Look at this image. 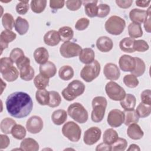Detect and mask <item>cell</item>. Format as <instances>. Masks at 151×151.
<instances>
[{"label": "cell", "mask_w": 151, "mask_h": 151, "mask_svg": "<svg viewBox=\"0 0 151 151\" xmlns=\"http://www.w3.org/2000/svg\"><path fill=\"white\" fill-rule=\"evenodd\" d=\"M90 21L87 18H81L78 19L76 24L75 28L78 31H83L86 29L89 25Z\"/></svg>", "instance_id": "obj_52"}, {"label": "cell", "mask_w": 151, "mask_h": 151, "mask_svg": "<svg viewBox=\"0 0 151 151\" xmlns=\"http://www.w3.org/2000/svg\"><path fill=\"white\" fill-rule=\"evenodd\" d=\"M120 104L124 110H134L136 103V99L134 95L132 94H126L125 97L120 101Z\"/></svg>", "instance_id": "obj_24"}, {"label": "cell", "mask_w": 151, "mask_h": 151, "mask_svg": "<svg viewBox=\"0 0 151 151\" xmlns=\"http://www.w3.org/2000/svg\"><path fill=\"white\" fill-rule=\"evenodd\" d=\"M103 74L106 78L110 80H117L119 78L120 72L116 64L109 63H107L103 68Z\"/></svg>", "instance_id": "obj_14"}, {"label": "cell", "mask_w": 151, "mask_h": 151, "mask_svg": "<svg viewBox=\"0 0 151 151\" xmlns=\"http://www.w3.org/2000/svg\"><path fill=\"white\" fill-rule=\"evenodd\" d=\"M20 149L21 150L25 151H37L39 150V145L32 138H25L21 142Z\"/></svg>", "instance_id": "obj_25"}, {"label": "cell", "mask_w": 151, "mask_h": 151, "mask_svg": "<svg viewBox=\"0 0 151 151\" xmlns=\"http://www.w3.org/2000/svg\"><path fill=\"white\" fill-rule=\"evenodd\" d=\"M15 29L21 35L27 33L29 29V23L28 21L21 17H18L15 22Z\"/></svg>", "instance_id": "obj_27"}, {"label": "cell", "mask_w": 151, "mask_h": 151, "mask_svg": "<svg viewBox=\"0 0 151 151\" xmlns=\"http://www.w3.org/2000/svg\"><path fill=\"white\" fill-rule=\"evenodd\" d=\"M0 139H1V145H0L1 149H6L9 146L10 143V140L8 136L5 134H1Z\"/></svg>", "instance_id": "obj_58"}, {"label": "cell", "mask_w": 151, "mask_h": 151, "mask_svg": "<svg viewBox=\"0 0 151 151\" xmlns=\"http://www.w3.org/2000/svg\"><path fill=\"white\" fill-rule=\"evenodd\" d=\"M39 70L42 75L48 78H50L55 75L57 68L52 62L48 61L46 63L40 65Z\"/></svg>", "instance_id": "obj_17"}, {"label": "cell", "mask_w": 151, "mask_h": 151, "mask_svg": "<svg viewBox=\"0 0 151 151\" xmlns=\"http://www.w3.org/2000/svg\"><path fill=\"white\" fill-rule=\"evenodd\" d=\"M126 22L122 18L117 16H111L105 22L104 28L106 31L114 35H119L124 31Z\"/></svg>", "instance_id": "obj_4"}, {"label": "cell", "mask_w": 151, "mask_h": 151, "mask_svg": "<svg viewBox=\"0 0 151 151\" xmlns=\"http://www.w3.org/2000/svg\"><path fill=\"white\" fill-rule=\"evenodd\" d=\"M73 68L68 65L62 66L58 71V76L60 78L64 81H67L71 79L74 76Z\"/></svg>", "instance_id": "obj_32"}, {"label": "cell", "mask_w": 151, "mask_h": 151, "mask_svg": "<svg viewBox=\"0 0 151 151\" xmlns=\"http://www.w3.org/2000/svg\"><path fill=\"white\" fill-rule=\"evenodd\" d=\"M101 129L97 127H91L84 133L83 141L87 145H93L97 142L101 137Z\"/></svg>", "instance_id": "obj_11"}, {"label": "cell", "mask_w": 151, "mask_h": 151, "mask_svg": "<svg viewBox=\"0 0 151 151\" xmlns=\"http://www.w3.org/2000/svg\"><path fill=\"white\" fill-rule=\"evenodd\" d=\"M34 84L38 90L44 89L49 84V78L40 73L35 77L34 79Z\"/></svg>", "instance_id": "obj_39"}, {"label": "cell", "mask_w": 151, "mask_h": 151, "mask_svg": "<svg viewBox=\"0 0 151 151\" xmlns=\"http://www.w3.org/2000/svg\"><path fill=\"white\" fill-rule=\"evenodd\" d=\"M97 15L99 18H104L108 15L110 11V7L106 4H100L97 6Z\"/></svg>", "instance_id": "obj_51"}, {"label": "cell", "mask_w": 151, "mask_h": 151, "mask_svg": "<svg viewBox=\"0 0 151 151\" xmlns=\"http://www.w3.org/2000/svg\"><path fill=\"white\" fill-rule=\"evenodd\" d=\"M1 74L5 80L8 82H12L15 81L18 78L19 72L17 68L13 65L5 73Z\"/></svg>", "instance_id": "obj_36"}, {"label": "cell", "mask_w": 151, "mask_h": 151, "mask_svg": "<svg viewBox=\"0 0 151 151\" xmlns=\"http://www.w3.org/2000/svg\"><path fill=\"white\" fill-rule=\"evenodd\" d=\"M150 1H136V5L139 7L145 8L149 5Z\"/></svg>", "instance_id": "obj_60"}, {"label": "cell", "mask_w": 151, "mask_h": 151, "mask_svg": "<svg viewBox=\"0 0 151 151\" xmlns=\"http://www.w3.org/2000/svg\"><path fill=\"white\" fill-rule=\"evenodd\" d=\"M65 1L62 0H51L50 1V6L53 9H58L63 8L64 6Z\"/></svg>", "instance_id": "obj_55"}, {"label": "cell", "mask_w": 151, "mask_h": 151, "mask_svg": "<svg viewBox=\"0 0 151 151\" xmlns=\"http://www.w3.org/2000/svg\"><path fill=\"white\" fill-rule=\"evenodd\" d=\"M84 3V11L86 14L90 18L97 17V1H82Z\"/></svg>", "instance_id": "obj_26"}, {"label": "cell", "mask_w": 151, "mask_h": 151, "mask_svg": "<svg viewBox=\"0 0 151 151\" xmlns=\"http://www.w3.org/2000/svg\"><path fill=\"white\" fill-rule=\"evenodd\" d=\"M24 56H25L24 51L19 48H15L12 49L9 54V58L12 62L15 63Z\"/></svg>", "instance_id": "obj_50"}, {"label": "cell", "mask_w": 151, "mask_h": 151, "mask_svg": "<svg viewBox=\"0 0 151 151\" xmlns=\"http://www.w3.org/2000/svg\"><path fill=\"white\" fill-rule=\"evenodd\" d=\"M96 151L99 150H111V146L110 145L106 144L104 142L98 145L96 148Z\"/></svg>", "instance_id": "obj_59"}, {"label": "cell", "mask_w": 151, "mask_h": 151, "mask_svg": "<svg viewBox=\"0 0 151 151\" xmlns=\"http://www.w3.org/2000/svg\"><path fill=\"white\" fill-rule=\"evenodd\" d=\"M29 8V1H20L16 5V11L20 15H25Z\"/></svg>", "instance_id": "obj_47"}, {"label": "cell", "mask_w": 151, "mask_h": 151, "mask_svg": "<svg viewBox=\"0 0 151 151\" xmlns=\"http://www.w3.org/2000/svg\"><path fill=\"white\" fill-rule=\"evenodd\" d=\"M119 65L122 71L124 72H132L134 69L136 65L134 57L124 54L120 57Z\"/></svg>", "instance_id": "obj_13"}, {"label": "cell", "mask_w": 151, "mask_h": 151, "mask_svg": "<svg viewBox=\"0 0 151 151\" xmlns=\"http://www.w3.org/2000/svg\"><path fill=\"white\" fill-rule=\"evenodd\" d=\"M127 134L128 136L133 140H139L142 139L144 135L143 131L137 123L129 125V127L127 130Z\"/></svg>", "instance_id": "obj_20"}, {"label": "cell", "mask_w": 151, "mask_h": 151, "mask_svg": "<svg viewBox=\"0 0 151 151\" xmlns=\"http://www.w3.org/2000/svg\"><path fill=\"white\" fill-rule=\"evenodd\" d=\"M147 16V11L145 10L134 8L129 12L130 19L133 22L141 24L144 22Z\"/></svg>", "instance_id": "obj_18"}, {"label": "cell", "mask_w": 151, "mask_h": 151, "mask_svg": "<svg viewBox=\"0 0 151 151\" xmlns=\"http://www.w3.org/2000/svg\"><path fill=\"white\" fill-rule=\"evenodd\" d=\"M134 41V39L130 37H125L123 38L119 42V47L120 50L122 51L127 53L134 52L133 48Z\"/></svg>", "instance_id": "obj_29"}, {"label": "cell", "mask_w": 151, "mask_h": 151, "mask_svg": "<svg viewBox=\"0 0 151 151\" xmlns=\"http://www.w3.org/2000/svg\"><path fill=\"white\" fill-rule=\"evenodd\" d=\"M151 91L149 89L143 90L140 94V99L142 103L147 105H151V98H150Z\"/></svg>", "instance_id": "obj_54"}, {"label": "cell", "mask_w": 151, "mask_h": 151, "mask_svg": "<svg viewBox=\"0 0 151 151\" xmlns=\"http://www.w3.org/2000/svg\"><path fill=\"white\" fill-rule=\"evenodd\" d=\"M35 99L42 106L48 105L50 99V94L45 88L40 89L36 91Z\"/></svg>", "instance_id": "obj_31"}, {"label": "cell", "mask_w": 151, "mask_h": 151, "mask_svg": "<svg viewBox=\"0 0 151 151\" xmlns=\"http://www.w3.org/2000/svg\"><path fill=\"white\" fill-rule=\"evenodd\" d=\"M147 11V16L144 21V28L147 32H150L151 27H150V7L149 6Z\"/></svg>", "instance_id": "obj_56"}, {"label": "cell", "mask_w": 151, "mask_h": 151, "mask_svg": "<svg viewBox=\"0 0 151 151\" xmlns=\"http://www.w3.org/2000/svg\"><path fill=\"white\" fill-rule=\"evenodd\" d=\"M95 53L91 48H85L81 50L79 54V60L83 64H88L94 60Z\"/></svg>", "instance_id": "obj_23"}, {"label": "cell", "mask_w": 151, "mask_h": 151, "mask_svg": "<svg viewBox=\"0 0 151 151\" xmlns=\"http://www.w3.org/2000/svg\"><path fill=\"white\" fill-rule=\"evenodd\" d=\"M47 5V1L45 0H33L31 1L30 6L31 10L37 14L42 12Z\"/></svg>", "instance_id": "obj_41"}, {"label": "cell", "mask_w": 151, "mask_h": 151, "mask_svg": "<svg viewBox=\"0 0 151 151\" xmlns=\"http://www.w3.org/2000/svg\"><path fill=\"white\" fill-rule=\"evenodd\" d=\"M136 112L139 117L145 118L149 116L151 113V106L140 103L137 106Z\"/></svg>", "instance_id": "obj_43"}, {"label": "cell", "mask_w": 151, "mask_h": 151, "mask_svg": "<svg viewBox=\"0 0 151 151\" xmlns=\"http://www.w3.org/2000/svg\"><path fill=\"white\" fill-rule=\"evenodd\" d=\"M50 99L48 106L50 107H58L61 102V97L60 94L55 91H50Z\"/></svg>", "instance_id": "obj_44"}, {"label": "cell", "mask_w": 151, "mask_h": 151, "mask_svg": "<svg viewBox=\"0 0 151 151\" xmlns=\"http://www.w3.org/2000/svg\"><path fill=\"white\" fill-rule=\"evenodd\" d=\"M133 0H126V1H122V0H116V3L121 8L123 9H127L131 6Z\"/></svg>", "instance_id": "obj_57"}, {"label": "cell", "mask_w": 151, "mask_h": 151, "mask_svg": "<svg viewBox=\"0 0 151 151\" xmlns=\"http://www.w3.org/2000/svg\"><path fill=\"white\" fill-rule=\"evenodd\" d=\"M128 150H140V147H139L138 145H136V144H132L130 145L129 147L127 149Z\"/></svg>", "instance_id": "obj_61"}, {"label": "cell", "mask_w": 151, "mask_h": 151, "mask_svg": "<svg viewBox=\"0 0 151 151\" xmlns=\"http://www.w3.org/2000/svg\"><path fill=\"white\" fill-rule=\"evenodd\" d=\"M11 134L14 138L18 140H22L26 136V129L23 126L15 124L11 130Z\"/></svg>", "instance_id": "obj_40"}, {"label": "cell", "mask_w": 151, "mask_h": 151, "mask_svg": "<svg viewBox=\"0 0 151 151\" xmlns=\"http://www.w3.org/2000/svg\"><path fill=\"white\" fill-rule=\"evenodd\" d=\"M136 61L135 68L131 73L136 77H140L142 76L146 70V65L143 60L139 57H134Z\"/></svg>", "instance_id": "obj_38"}, {"label": "cell", "mask_w": 151, "mask_h": 151, "mask_svg": "<svg viewBox=\"0 0 151 151\" xmlns=\"http://www.w3.org/2000/svg\"><path fill=\"white\" fill-rule=\"evenodd\" d=\"M123 112L124 114V123L125 125L129 126L130 124L137 123L139 122V117L135 110H124Z\"/></svg>", "instance_id": "obj_37"}, {"label": "cell", "mask_w": 151, "mask_h": 151, "mask_svg": "<svg viewBox=\"0 0 151 151\" xmlns=\"http://www.w3.org/2000/svg\"><path fill=\"white\" fill-rule=\"evenodd\" d=\"M133 48L134 51H137L138 52H144L149 50V46L146 41L143 40H138L134 41Z\"/></svg>", "instance_id": "obj_48"}, {"label": "cell", "mask_w": 151, "mask_h": 151, "mask_svg": "<svg viewBox=\"0 0 151 151\" xmlns=\"http://www.w3.org/2000/svg\"><path fill=\"white\" fill-rule=\"evenodd\" d=\"M124 84L129 88H135L139 85V80L134 75L130 74L126 75L123 77Z\"/></svg>", "instance_id": "obj_45"}, {"label": "cell", "mask_w": 151, "mask_h": 151, "mask_svg": "<svg viewBox=\"0 0 151 151\" xmlns=\"http://www.w3.org/2000/svg\"><path fill=\"white\" fill-rule=\"evenodd\" d=\"M19 77L25 81H30L34 77V70L31 66L30 63H27L22 65L19 68Z\"/></svg>", "instance_id": "obj_22"}, {"label": "cell", "mask_w": 151, "mask_h": 151, "mask_svg": "<svg viewBox=\"0 0 151 151\" xmlns=\"http://www.w3.org/2000/svg\"><path fill=\"white\" fill-rule=\"evenodd\" d=\"M119 137L117 132L112 128L107 129L104 132L103 140L106 144L112 145Z\"/></svg>", "instance_id": "obj_30"}, {"label": "cell", "mask_w": 151, "mask_h": 151, "mask_svg": "<svg viewBox=\"0 0 151 151\" xmlns=\"http://www.w3.org/2000/svg\"><path fill=\"white\" fill-rule=\"evenodd\" d=\"M128 33L130 38H136L143 35V31L140 24L132 22L128 26Z\"/></svg>", "instance_id": "obj_34"}, {"label": "cell", "mask_w": 151, "mask_h": 151, "mask_svg": "<svg viewBox=\"0 0 151 151\" xmlns=\"http://www.w3.org/2000/svg\"><path fill=\"white\" fill-rule=\"evenodd\" d=\"M101 70V66L97 60H94L91 63L86 65L80 72V77L87 83L91 82L96 78Z\"/></svg>", "instance_id": "obj_6"}, {"label": "cell", "mask_w": 151, "mask_h": 151, "mask_svg": "<svg viewBox=\"0 0 151 151\" xmlns=\"http://www.w3.org/2000/svg\"><path fill=\"white\" fill-rule=\"evenodd\" d=\"M13 62L9 57H2L0 59V72L1 74L5 73L9 68L13 66Z\"/></svg>", "instance_id": "obj_49"}, {"label": "cell", "mask_w": 151, "mask_h": 151, "mask_svg": "<svg viewBox=\"0 0 151 151\" xmlns=\"http://www.w3.org/2000/svg\"><path fill=\"white\" fill-rule=\"evenodd\" d=\"M62 133L71 142H77L81 137V129L77 123L69 121L63 126Z\"/></svg>", "instance_id": "obj_7"}, {"label": "cell", "mask_w": 151, "mask_h": 151, "mask_svg": "<svg viewBox=\"0 0 151 151\" xmlns=\"http://www.w3.org/2000/svg\"><path fill=\"white\" fill-rule=\"evenodd\" d=\"M67 8L70 11H77L81 6L83 2L81 1H67L65 2Z\"/></svg>", "instance_id": "obj_53"}, {"label": "cell", "mask_w": 151, "mask_h": 151, "mask_svg": "<svg viewBox=\"0 0 151 151\" xmlns=\"http://www.w3.org/2000/svg\"><path fill=\"white\" fill-rule=\"evenodd\" d=\"M97 48L103 52H107L112 50L113 42L111 39L106 36H101L96 41Z\"/></svg>", "instance_id": "obj_16"}, {"label": "cell", "mask_w": 151, "mask_h": 151, "mask_svg": "<svg viewBox=\"0 0 151 151\" xmlns=\"http://www.w3.org/2000/svg\"><path fill=\"white\" fill-rule=\"evenodd\" d=\"M107 101L103 96L95 97L91 102L93 110L91 114V118L93 122L99 123L104 118Z\"/></svg>", "instance_id": "obj_2"}, {"label": "cell", "mask_w": 151, "mask_h": 151, "mask_svg": "<svg viewBox=\"0 0 151 151\" xmlns=\"http://www.w3.org/2000/svg\"><path fill=\"white\" fill-rule=\"evenodd\" d=\"M17 37L15 33L11 30L5 29L1 33L0 35V44L1 48V53L3 50L8 47V44L13 41Z\"/></svg>", "instance_id": "obj_15"}, {"label": "cell", "mask_w": 151, "mask_h": 151, "mask_svg": "<svg viewBox=\"0 0 151 151\" xmlns=\"http://www.w3.org/2000/svg\"><path fill=\"white\" fill-rule=\"evenodd\" d=\"M5 105L8 113L17 119L27 117L33 108L30 96L22 91H16L9 94L6 100Z\"/></svg>", "instance_id": "obj_1"}, {"label": "cell", "mask_w": 151, "mask_h": 151, "mask_svg": "<svg viewBox=\"0 0 151 151\" xmlns=\"http://www.w3.org/2000/svg\"><path fill=\"white\" fill-rule=\"evenodd\" d=\"M33 55L36 63L40 65L44 64L48 61V51L44 47H38L35 49Z\"/></svg>", "instance_id": "obj_21"}, {"label": "cell", "mask_w": 151, "mask_h": 151, "mask_svg": "<svg viewBox=\"0 0 151 151\" xmlns=\"http://www.w3.org/2000/svg\"><path fill=\"white\" fill-rule=\"evenodd\" d=\"M67 119V113L63 109L55 110L51 114V120L54 124L57 126L61 125Z\"/></svg>", "instance_id": "obj_28"}, {"label": "cell", "mask_w": 151, "mask_h": 151, "mask_svg": "<svg viewBox=\"0 0 151 151\" xmlns=\"http://www.w3.org/2000/svg\"><path fill=\"white\" fill-rule=\"evenodd\" d=\"M111 146L113 151H124L127 146V142L125 139L118 137Z\"/></svg>", "instance_id": "obj_46"}, {"label": "cell", "mask_w": 151, "mask_h": 151, "mask_svg": "<svg viewBox=\"0 0 151 151\" xmlns=\"http://www.w3.org/2000/svg\"><path fill=\"white\" fill-rule=\"evenodd\" d=\"M15 22L13 16L9 13H5L2 17V24L5 29L11 31L15 26Z\"/></svg>", "instance_id": "obj_42"}, {"label": "cell", "mask_w": 151, "mask_h": 151, "mask_svg": "<svg viewBox=\"0 0 151 151\" xmlns=\"http://www.w3.org/2000/svg\"><path fill=\"white\" fill-rule=\"evenodd\" d=\"M16 124V122L9 117H6L4 119L0 124V128L1 131L5 134H10L11 133V130L14 126Z\"/></svg>", "instance_id": "obj_35"}, {"label": "cell", "mask_w": 151, "mask_h": 151, "mask_svg": "<svg viewBox=\"0 0 151 151\" xmlns=\"http://www.w3.org/2000/svg\"><path fill=\"white\" fill-rule=\"evenodd\" d=\"M60 39L64 42L69 41L71 40L74 36V31L72 28L68 26L62 27L59 28L58 31Z\"/></svg>", "instance_id": "obj_33"}, {"label": "cell", "mask_w": 151, "mask_h": 151, "mask_svg": "<svg viewBox=\"0 0 151 151\" xmlns=\"http://www.w3.org/2000/svg\"><path fill=\"white\" fill-rule=\"evenodd\" d=\"M44 126L42 119L38 116H32L29 117L26 123L27 130L32 134H37L40 132Z\"/></svg>", "instance_id": "obj_12"}, {"label": "cell", "mask_w": 151, "mask_h": 151, "mask_svg": "<svg viewBox=\"0 0 151 151\" xmlns=\"http://www.w3.org/2000/svg\"><path fill=\"white\" fill-rule=\"evenodd\" d=\"M43 40L44 43L49 46H55L61 41L59 33L55 30H50L46 32Z\"/></svg>", "instance_id": "obj_19"}, {"label": "cell", "mask_w": 151, "mask_h": 151, "mask_svg": "<svg viewBox=\"0 0 151 151\" xmlns=\"http://www.w3.org/2000/svg\"><path fill=\"white\" fill-rule=\"evenodd\" d=\"M68 114L76 122L79 123H86L88 118V112L80 103L71 104L67 109Z\"/></svg>", "instance_id": "obj_5"}, {"label": "cell", "mask_w": 151, "mask_h": 151, "mask_svg": "<svg viewBox=\"0 0 151 151\" xmlns=\"http://www.w3.org/2000/svg\"><path fill=\"white\" fill-rule=\"evenodd\" d=\"M105 91L107 96L114 101H120L126 94L124 88L113 81H109L106 84Z\"/></svg>", "instance_id": "obj_8"}, {"label": "cell", "mask_w": 151, "mask_h": 151, "mask_svg": "<svg viewBox=\"0 0 151 151\" xmlns=\"http://www.w3.org/2000/svg\"><path fill=\"white\" fill-rule=\"evenodd\" d=\"M82 48L81 47L73 42L67 41L61 44L60 48V53L64 58H72L79 55Z\"/></svg>", "instance_id": "obj_9"}, {"label": "cell", "mask_w": 151, "mask_h": 151, "mask_svg": "<svg viewBox=\"0 0 151 151\" xmlns=\"http://www.w3.org/2000/svg\"><path fill=\"white\" fill-rule=\"evenodd\" d=\"M124 120V112L119 109H113L108 114L107 122L109 126L112 127L120 126Z\"/></svg>", "instance_id": "obj_10"}, {"label": "cell", "mask_w": 151, "mask_h": 151, "mask_svg": "<svg viewBox=\"0 0 151 151\" xmlns=\"http://www.w3.org/2000/svg\"><path fill=\"white\" fill-rule=\"evenodd\" d=\"M85 90V85L78 80H74L71 81L67 87L62 91V96L67 101H73L78 96L83 94Z\"/></svg>", "instance_id": "obj_3"}]
</instances>
